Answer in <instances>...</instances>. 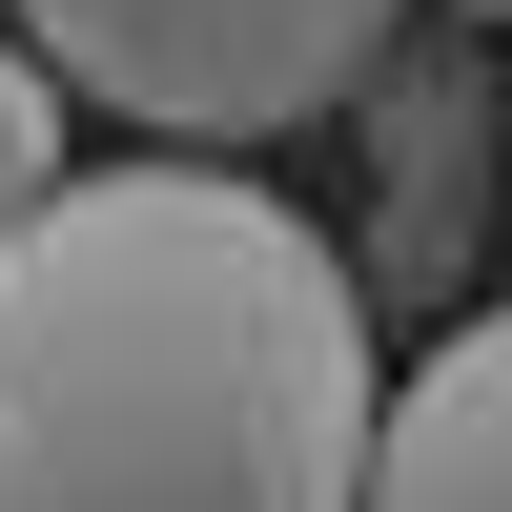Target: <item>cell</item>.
I'll use <instances>...</instances> for the list:
<instances>
[{
  "instance_id": "obj_5",
  "label": "cell",
  "mask_w": 512,
  "mask_h": 512,
  "mask_svg": "<svg viewBox=\"0 0 512 512\" xmlns=\"http://www.w3.org/2000/svg\"><path fill=\"white\" fill-rule=\"evenodd\" d=\"M472 21H512V0H472Z\"/></svg>"
},
{
  "instance_id": "obj_2",
  "label": "cell",
  "mask_w": 512,
  "mask_h": 512,
  "mask_svg": "<svg viewBox=\"0 0 512 512\" xmlns=\"http://www.w3.org/2000/svg\"><path fill=\"white\" fill-rule=\"evenodd\" d=\"M410 0H21V41L62 62V103L164 123V164H246L267 123H328L390 82Z\"/></svg>"
},
{
  "instance_id": "obj_3",
  "label": "cell",
  "mask_w": 512,
  "mask_h": 512,
  "mask_svg": "<svg viewBox=\"0 0 512 512\" xmlns=\"http://www.w3.org/2000/svg\"><path fill=\"white\" fill-rule=\"evenodd\" d=\"M349 512H512V308H472L390 410H369V492Z\"/></svg>"
},
{
  "instance_id": "obj_1",
  "label": "cell",
  "mask_w": 512,
  "mask_h": 512,
  "mask_svg": "<svg viewBox=\"0 0 512 512\" xmlns=\"http://www.w3.org/2000/svg\"><path fill=\"white\" fill-rule=\"evenodd\" d=\"M369 287L246 164H62L0 226V512H349Z\"/></svg>"
},
{
  "instance_id": "obj_4",
  "label": "cell",
  "mask_w": 512,
  "mask_h": 512,
  "mask_svg": "<svg viewBox=\"0 0 512 512\" xmlns=\"http://www.w3.org/2000/svg\"><path fill=\"white\" fill-rule=\"evenodd\" d=\"M21 205H62V62L0 21V226H21Z\"/></svg>"
}]
</instances>
